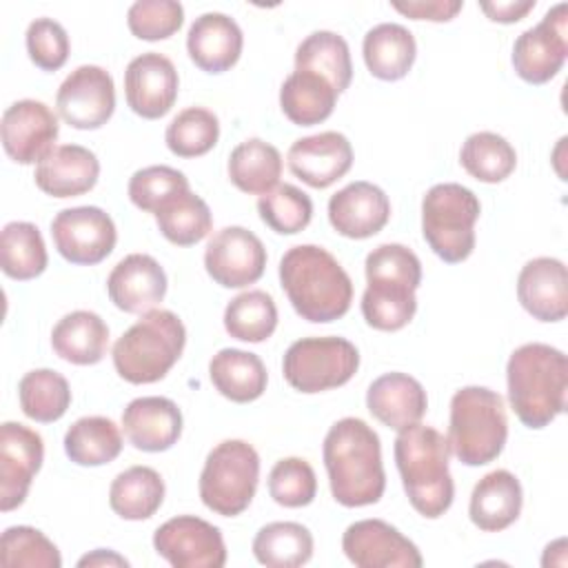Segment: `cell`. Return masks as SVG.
<instances>
[{
  "label": "cell",
  "mask_w": 568,
  "mask_h": 568,
  "mask_svg": "<svg viewBox=\"0 0 568 568\" xmlns=\"http://www.w3.org/2000/svg\"><path fill=\"white\" fill-rule=\"evenodd\" d=\"M331 495L344 508L377 504L386 488L379 435L359 417L337 419L322 446Z\"/></svg>",
  "instance_id": "cell-1"
},
{
  "label": "cell",
  "mask_w": 568,
  "mask_h": 568,
  "mask_svg": "<svg viewBox=\"0 0 568 568\" xmlns=\"http://www.w3.org/2000/svg\"><path fill=\"white\" fill-rule=\"evenodd\" d=\"M280 284L295 313L313 324L344 317L353 302L348 273L317 244H297L282 255Z\"/></svg>",
  "instance_id": "cell-2"
},
{
  "label": "cell",
  "mask_w": 568,
  "mask_h": 568,
  "mask_svg": "<svg viewBox=\"0 0 568 568\" xmlns=\"http://www.w3.org/2000/svg\"><path fill=\"white\" fill-rule=\"evenodd\" d=\"M508 402L528 428H544L566 408L568 359L564 351L530 342L515 348L506 364Z\"/></svg>",
  "instance_id": "cell-3"
},
{
  "label": "cell",
  "mask_w": 568,
  "mask_h": 568,
  "mask_svg": "<svg viewBox=\"0 0 568 568\" xmlns=\"http://www.w3.org/2000/svg\"><path fill=\"white\" fill-rule=\"evenodd\" d=\"M393 453L410 506L426 519L442 517L455 499L448 439L437 428L417 422L397 430Z\"/></svg>",
  "instance_id": "cell-4"
},
{
  "label": "cell",
  "mask_w": 568,
  "mask_h": 568,
  "mask_svg": "<svg viewBox=\"0 0 568 568\" xmlns=\"http://www.w3.org/2000/svg\"><path fill=\"white\" fill-rule=\"evenodd\" d=\"M362 315L375 331H402L417 311L422 262L404 244H379L366 255Z\"/></svg>",
  "instance_id": "cell-5"
},
{
  "label": "cell",
  "mask_w": 568,
  "mask_h": 568,
  "mask_svg": "<svg viewBox=\"0 0 568 568\" xmlns=\"http://www.w3.org/2000/svg\"><path fill=\"white\" fill-rule=\"evenodd\" d=\"M186 328L166 308H151L113 344L115 373L129 384L160 382L182 357Z\"/></svg>",
  "instance_id": "cell-6"
},
{
  "label": "cell",
  "mask_w": 568,
  "mask_h": 568,
  "mask_svg": "<svg viewBox=\"0 0 568 568\" xmlns=\"http://www.w3.org/2000/svg\"><path fill=\"white\" fill-rule=\"evenodd\" d=\"M446 439L450 453L466 466L495 462L508 439L504 397L486 386H464L455 390Z\"/></svg>",
  "instance_id": "cell-7"
},
{
  "label": "cell",
  "mask_w": 568,
  "mask_h": 568,
  "mask_svg": "<svg viewBox=\"0 0 568 568\" xmlns=\"http://www.w3.org/2000/svg\"><path fill=\"white\" fill-rule=\"evenodd\" d=\"M479 213L481 204L470 189L457 182L435 184L422 200V235L439 260L459 264L475 251Z\"/></svg>",
  "instance_id": "cell-8"
},
{
  "label": "cell",
  "mask_w": 568,
  "mask_h": 568,
  "mask_svg": "<svg viewBox=\"0 0 568 568\" xmlns=\"http://www.w3.org/2000/svg\"><path fill=\"white\" fill-rule=\"evenodd\" d=\"M260 455L244 439H224L211 448L200 473L202 504L222 517L242 515L255 497Z\"/></svg>",
  "instance_id": "cell-9"
},
{
  "label": "cell",
  "mask_w": 568,
  "mask_h": 568,
  "mask_svg": "<svg viewBox=\"0 0 568 568\" xmlns=\"http://www.w3.org/2000/svg\"><path fill=\"white\" fill-rule=\"evenodd\" d=\"M359 368V351L353 342L324 335L293 342L282 359V373L291 388L313 395L339 388L353 379Z\"/></svg>",
  "instance_id": "cell-10"
},
{
  "label": "cell",
  "mask_w": 568,
  "mask_h": 568,
  "mask_svg": "<svg viewBox=\"0 0 568 568\" xmlns=\"http://www.w3.org/2000/svg\"><path fill=\"white\" fill-rule=\"evenodd\" d=\"M568 55V4L559 2L513 44V69L528 84L550 82Z\"/></svg>",
  "instance_id": "cell-11"
},
{
  "label": "cell",
  "mask_w": 568,
  "mask_h": 568,
  "mask_svg": "<svg viewBox=\"0 0 568 568\" xmlns=\"http://www.w3.org/2000/svg\"><path fill=\"white\" fill-rule=\"evenodd\" d=\"M55 251L71 264L93 266L111 255L118 231L106 211L100 206L62 209L51 220Z\"/></svg>",
  "instance_id": "cell-12"
},
{
  "label": "cell",
  "mask_w": 568,
  "mask_h": 568,
  "mask_svg": "<svg viewBox=\"0 0 568 568\" xmlns=\"http://www.w3.org/2000/svg\"><path fill=\"white\" fill-rule=\"evenodd\" d=\"M153 548L175 568H222L226 564L220 528L195 515H178L158 526Z\"/></svg>",
  "instance_id": "cell-13"
},
{
  "label": "cell",
  "mask_w": 568,
  "mask_h": 568,
  "mask_svg": "<svg viewBox=\"0 0 568 568\" xmlns=\"http://www.w3.org/2000/svg\"><path fill=\"white\" fill-rule=\"evenodd\" d=\"M60 118L80 131L104 126L115 111V84L106 69L82 64L73 69L55 93Z\"/></svg>",
  "instance_id": "cell-14"
},
{
  "label": "cell",
  "mask_w": 568,
  "mask_h": 568,
  "mask_svg": "<svg viewBox=\"0 0 568 568\" xmlns=\"http://www.w3.org/2000/svg\"><path fill=\"white\" fill-rule=\"evenodd\" d=\"M204 268L209 277L224 288H244L255 284L266 268V248L262 240L244 226H224L204 248Z\"/></svg>",
  "instance_id": "cell-15"
},
{
  "label": "cell",
  "mask_w": 568,
  "mask_h": 568,
  "mask_svg": "<svg viewBox=\"0 0 568 568\" xmlns=\"http://www.w3.org/2000/svg\"><path fill=\"white\" fill-rule=\"evenodd\" d=\"M342 550L357 568H419V548L384 519L353 521L342 535Z\"/></svg>",
  "instance_id": "cell-16"
},
{
  "label": "cell",
  "mask_w": 568,
  "mask_h": 568,
  "mask_svg": "<svg viewBox=\"0 0 568 568\" xmlns=\"http://www.w3.org/2000/svg\"><path fill=\"white\" fill-rule=\"evenodd\" d=\"M44 442L40 433L20 424L0 426V510L9 513L24 504L31 481L42 468Z\"/></svg>",
  "instance_id": "cell-17"
},
{
  "label": "cell",
  "mask_w": 568,
  "mask_h": 568,
  "mask_svg": "<svg viewBox=\"0 0 568 568\" xmlns=\"http://www.w3.org/2000/svg\"><path fill=\"white\" fill-rule=\"evenodd\" d=\"M58 133V115L40 100H18L2 113V149L18 164H38L55 146Z\"/></svg>",
  "instance_id": "cell-18"
},
{
  "label": "cell",
  "mask_w": 568,
  "mask_h": 568,
  "mask_svg": "<svg viewBox=\"0 0 568 568\" xmlns=\"http://www.w3.org/2000/svg\"><path fill=\"white\" fill-rule=\"evenodd\" d=\"M178 91L180 78L175 64L166 55L146 51L126 64L124 98L135 115L144 120L166 115L178 100Z\"/></svg>",
  "instance_id": "cell-19"
},
{
  "label": "cell",
  "mask_w": 568,
  "mask_h": 568,
  "mask_svg": "<svg viewBox=\"0 0 568 568\" xmlns=\"http://www.w3.org/2000/svg\"><path fill=\"white\" fill-rule=\"evenodd\" d=\"M288 169L313 189H326L353 166V146L339 131H322L300 138L288 149Z\"/></svg>",
  "instance_id": "cell-20"
},
{
  "label": "cell",
  "mask_w": 568,
  "mask_h": 568,
  "mask_svg": "<svg viewBox=\"0 0 568 568\" xmlns=\"http://www.w3.org/2000/svg\"><path fill=\"white\" fill-rule=\"evenodd\" d=\"M390 220V200L373 182L357 180L339 189L328 200L331 226L351 240L377 235Z\"/></svg>",
  "instance_id": "cell-21"
},
{
  "label": "cell",
  "mask_w": 568,
  "mask_h": 568,
  "mask_svg": "<svg viewBox=\"0 0 568 568\" xmlns=\"http://www.w3.org/2000/svg\"><path fill=\"white\" fill-rule=\"evenodd\" d=\"M166 273L146 253L122 257L106 277V293L115 308L124 313H146L166 295Z\"/></svg>",
  "instance_id": "cell-22"
},
{
  "label": "cell",
  "mask_w": 568,
  "mask_h": 568,
  "mask_svg": "<svg viewBox=\"0 0 568 568\" xmlns=\"http://www.w3.org/2000/svg\"><path fill=\"white\" fill-rule=\"evenodd\" d=\"M517 300L539 322H561L568 315V273L557 257H532L517 275Z\"/></svg>",
  "instance_id": "cell-23"
},
{
  "label": "cell",
  "mask_w": 568,
  "mask_h": 568,
  "mask_svg": "<svg viewBox=\"0 0 568 568\" xmlns=\"http://www.w3.org/2000/svg\"><path fill=\"white\" fill-rule=\"evenodd\" d=\"M122 430L133 448L164 453L182 435V410L169 397H135L122 410Z\"/></svg>",
  "instance_id": "cell-24"
},
{
  "label": "cell",
  "mask_w": 568,
  "mask_h": 568,
  "mask_svg": "<svg viewBox=\"0 0 568 568\" xmlns=\"http://www.w3.org/2000/svg\"><path fill=\"white\" fill-rule=\"evenodd\" d=\"M100 178L95 153L80 144L53 146L36 164V186L51 197H78L89 193Z\"/></svg>",
  "instance_id": "cell-25"
},
{
  "label": "cell",
  "mask_w": 568,
  "mask_h": 568,
  "mask_svg": "<svg viewBox=\"0 0 568 568\" xmlns=\"http://www.w3.org/2000/svg\"><path fill=\"white\" fill-rule=\"evenodd\" d=\"M244 47L240 24L220 11L202 13L186 33L191 62L206 73H224L237 64Z\"/></svg>",
  "instance_id": "cell-26"
},
{
  "label": "cell",
  "mask_w": 568,
  "mask_h": 568,
  "mask_svg": "<svg viewBox=\"0 0 568 568\" xmlns=\"http://www.w3.org/2000/svg\"><path fill=\"white\" fill-rule=\"evenodd\" d=\"M368 413L393 430H404L426 415L428 397L424 386L408 373H384L366 390Z\"/></svg>",
  "instance_id": "cell-27"
},
{
  "label": "cell",
  "mask_w": 568,
  "mask_h": 568,
  "mask_svg": "<svg viewBox=\"0 0 568 568\" xmlns=\"http://www.w3.org/2000/svg\"><path fill=\"white\" fill-rule=\"evenodd\" d=\"M524 506V490L519 479L497 468L486 473L473 488L468 501L470 521L484 532H499L517 521Z\"/></svg>",
  "instance_id": "cell-28"
},
{
  "label": "cell",
  "mask_w": 568,
  "mask_h": 568,
  "mask_svg": "<svg viewBox=\"0 0 568 568\" xmlns=\"http://www.w3.org/2000/svg\"><path fill=\"white\" fill-rule=\"evenodd\" d=\"M53 353L75 366H91L104 359L109 326L93 311H71L51 331Z\"/></svg>",
  "instance_id": "cell-29"
},
{
  "label": "cell",
  "mask_w": 568,
  "mask_h": 568,
  "mask_svg": "<svg viewBox=\"0 0 568 568\" xmlns=\"http://www.w3.org/2000/svg\"><path fill=\"white\" fill-rule=\"evenodd\" d=\"M362 55L373 78L384 82L402 80L408 75L417 55L415 36L397 22L375 24L364 36Z\"/></svg>",
  "instance_id": "cell-30"
},
{
  "label": "cell",
  "mask_w": 568,
  "mask_h": 568,
  "mask_svg": "<svg viewBox=\"0 0 568 568\" xmlns=\"http://www.w3.org/2000/svg\"><path fill=\"white\" fill-rule=\"evenodd\" d=\"M209 377L215 390L235 404L260 399L268 382L264 362L255 353L242 348L217 351L209 362Z\"/></svg>",
  "instance_id": "cell-31"
},
{
  "label": "cell",
  "mask_w": 568,
  "mask_h": 568,
  "mask_svg": "<svg viewBox=\"0 0 568 568\" xmlns=\"http://www.w3.org/2000/svg\"><path fill=\"white\" fill-rule=\"evenodd\" d=\"M337 95L324 75L293 71L280 87V109L293 124L313 126L331 118Z\"/></svg>",
  "instance_id": "cell-32"
},
{
  "label": "cell",
  "mask_w": 568,
  "mask_h": 568,
  "mask_svg": "<svg viewBox=\"0 0 568 568\" xmlns=\"http://www.w3.org/2000/svg\"><path fill=\"white\" fill-rule=\"evenodd\" d=\"M164 479L151 466H131L115 475L109 486L111 510L126 521L153 517L164 501Z\"/></svg>",
  "instance_id": "cell-33"
},
{
  "label": "cell",
  "mask_w": 568,
  "mask_h": 568,
  "mask_svg": "<svg viewBox=\"0 0 568 568\" xmlns=\"http://www.w3.org/2000/svg\"><path fill=\"white\" fill-rule=\"evenodd\" d=\"M226 171L242 193L264 195L280 182L282 155L271 142L248 138L231 151Z\"/></svg>",
  "instance_id": "cell-34"
},
{
  "label": "cell",
  "mask_w": 568,
  "mask_h": 568,
  "mask_svg": "<svg viewBox=\"0 0 568 568\" xmlns=\"http://www.w3.org/2000/svg\"><path fill=\"white\" fill-rule=\"evenodd\" d=\"M295 71L320 73L337 93H344L353 80L348 42L335 31H313L297 44Z\"/></svg>",
  "instance_id": "cell-35"
},
{
  "label": "cell",
  "mask_w": 568,
  "mask_h": 568,
  "mask_svg": "<svg viewBox=\"0 0 568 568\" xmlns=\"http://www.w3.org/2000/svg\"><path fill=\"white\" fill-rule=\"evenodd\" d=\"M64 453L78 466H104L122 453V435L113 419L87 415L64 433Z\"/></svg>",
  "instance_id": "cell-36"
},
{
  "label": "cell",
  "mask_w": 568,
  "mask_h": 568,
  "mask_svg": "<svg viewBox=\"0 0 568 568\" xmlns=\"http://www.w3.org/2000/svg\"><path fill=\"white\" fill-rule=\"evenodd\" d=\"M153 215L164 240L175 246H193L202 242L213 229L209 204L191 189L169 197Z\"/></svg>",
  "instance_id": "cell-37"
},
{
  "label": "cell",
  "mask_w": 568,
  "mask_h": 568,
  "mask_svg": "<svg viewBox=\"0 0 568 568\" xmlns=\"http://www.w3.org/2000/svg\"><path fill=\"white\" fill-rule=\"evenodd\" d=\"M253 555L268 568H297L313 557V535L297 521H271L253 537Z\"/></svg>",
  "instance_id": "cell-38"
},
{
  "label": "cell",
  "mask_w": 568,
  "mask_h": 568,
  "mask_svg": "<svg viewBox=\"0 0 568 568\" xmlns=\"http://www.w3.org/2000/svg\"><path fill=\"white\" fill-rule=\"evenodd\" d=\"M49 262L42 233L31 222H9L0 233V266L11 280L27 282L44 273Z\"/></svg>",
  "instance_id": "cell-39"
},
{
  "label": "cell",
  "mask_w": 568,
  "mask_h": 568,
  "mask_svg": "<svg viewBox=\"0 0 568 568\" xmlns=\"http://www.w3.org/2000/svg\"><path fill=\"white\" fill-rule=\"evenodd\" d=\"M22 413L40 424L58 422L71 406V388L64 375L51 368H36L22 375L18 384Z\"/></svg>",
  "instance_id": "cell-40"
},
{
  "label": "cell",
  "mask_w": 568,
  "mask_h": 568,
  "mask_svg": "<svg viewBox=\"0 0 568 568\" xmlns=\"http://www.w3.org/2000/svg\"><path fill=\"white\" fill-rule=\"evenodd\" d=\"M459 162L470 178L486 184H497L510 178L515 171L517 151L504 135L493 131H477L464 140Z\"/></svg>",
  "instance_id": "cell-41"
},
{
  "label": "cell",
  "mask_w": 568,
  "mask_h": 568,
  "mask_svg": "<svg viewBox=\"0 0 568 568\" xmlns=\"http://www.w3.org/2000/svg\"><path fill=\"white\" fill-rule=\"evenodd\" d=\"M224 328L240 342L260 344L277 328V306L266 291L253 288L235 295L224 308Z\"/></svg>",
  "instance_id": "cell-42"
},
{
  "label": "cell",
  "mask_w": 568,
  "mask_h": 568,
  "mask_svg": "<svg viewBox=\"0 0 568 568\" xmlns=\"http://www.w3.org/2000/svg\"><path fill=\"white\" fill-rule=\"evenodd\" d=\"M220 138V120L204 106L180 111L166 126L164 142L178 158H200L209 153Z\"/></svg>",
  "instance_id": "cell-43"
},
{
  "label": "cell",
  "mask_w": 568,
  "mask_h": 568,
  "mask_svg": "<svg viewBox=\"0 0 568 568\" xmlns=\"http://www.w3.org/2000/svg\"><path fill=\"white\" fill-rule=\"evenodd\" d=\"M257 213L271 231L280 235H295L311 224L313 202L302 189L293 184H277L260 195Z\"/></svg>",
  "instance_id": "cell-44"
},
{
  "label": "cell",
  "mask_w": 568,
  "mask_h": 568,
  "mask_svg": "<svg viewBox=\"0 0 568 568\" xmlns=\"http://www.w3.org/2000/svg\"><path fill=\"white\" fill-rule=\"evenodd\" d=\"M0 559L7 568H60L58 546L33 526H9L0 539Z\"/></svg>",
  "instance_id": "cell-45"
},
{
  "label": "cell",
  "mask_w": 568,
  "mask_h": 568,
  "mask_svg": "<svg viewBox=\"0 0 568 568\" xmlns=\"http://www.w3.org/2000/svg\"><path fill=\"white\" fill-rule=\"evenodd\" d=\"M268 495L284 508L308 506L317 495L313 466L302 457H284L268 473Z\"/></svg>",
  "instance_id": "cell-46"
},
{
  "label": "cell",
  "mask_w": 568,
  "mask_h": 568,
  "mask_svg": "<svg viewBox=\"0 0 568 568\" xmlns=\"http://www.w3.org/2000/svg\"><path fill=\"white\" fill-rule=\"evenodd\" d=\"M189 186V178L166 164H153V166H144L138 169L126 184V193L129 200L133 202V206H138L140 211H149L155 213L160 209V204H164L169 197H173L180 191H186Z\"/></svg>",
  "instance_id": "cell-47"
},
{
  "label": "cell",
  "mask_w": 568,
  "mask_h": 568,
  "mask_svg": "<svg viewBox=\"0 0 568 568\" xmlns=\"http://www.w3.org/2000/svg\"><path fill=\"white\" fill-rule=\"evenodd\" d=\"M184 7L175 0H138L126 11L129 31L140 40H166L180 31Z\"/></svg>",
  "instance_id": "cell-48"
},
{
  "label": "cell",
  "mask_w": 568,
  "mask_h": 568,
  "mask_svg": "<svg viewBox=\"0 0 568 568\" xmlns=\"http://www.w3.org/2000/svg\"><path fill=\"white\" fill-rule=\"evenodd\" d=\"M29 60L42 71H58L69 60V36L53 18H36L24 36Z\"/></svg>",
  "instance_id": "cell-49"
},
{
  "label": "cell",
  "mask_w": 568,
  "mask_h": 568,
  "mask_svg": "<svg viewBox=\"0 0 568 568\" xmlns=\"http://www.w3.org/2000/svg\"><path fill=\"white\" fill-rule=\"evenodd\" d=\"M390 7L410 20L448 22L462 11L464 2L462 0H406V2L393 0Z\"/></svg>",
  "instance_id": "cell-50"
},
{
  "label": "cell",
  "mask_w": 568,
  "mask_h": 568,
  "mask_svg": "<svg viewBox=\"0 0 568 568\" xmlns=\"http://www.w3.org/2000/svg\"><path fill=\"white\" fill-rule=\"evenodd\" d=\"M535 0H506V2H481L479 9L488 16V20L499 24H513L526 18L528 11L535 9Z\"/></svg>",
  "instance_id": "cell-51"
},
{
  "label": "cell",
  "mask_w": 568,
  "mask_h": 568,
  "mask_svg": "<svg viewBox=\"0 0 568 568\" xmlns=\"http://www.w3.org/2000/svg\"><path fill=\"white\" fill-rule=\"evenodd\" d=\"M78 566H80V568H87V566H120V568H126L129 561H126L122 555H118L115 550L98 548V550H93V552L80 557V559H78Z\"/></svg>",
  "instance_id": "cell-52"
}]
</instances>
